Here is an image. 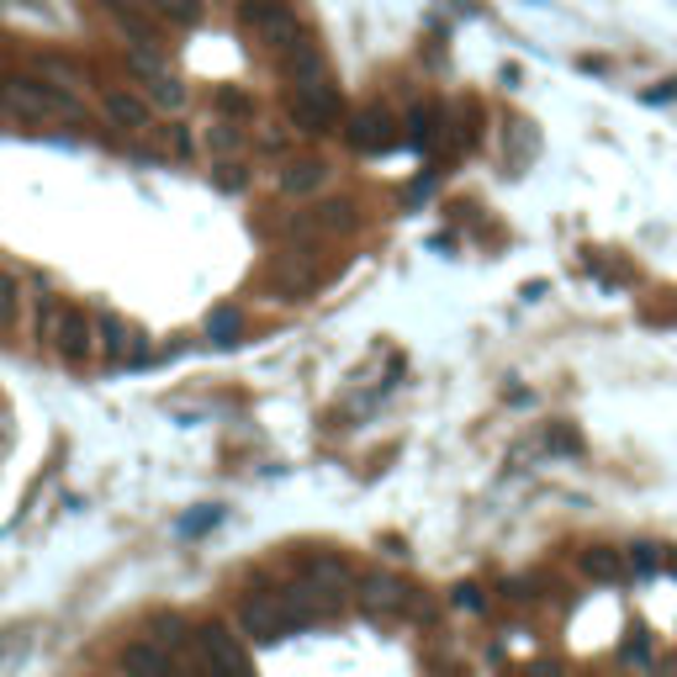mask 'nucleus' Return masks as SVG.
Segmentation results:
<instances>
[{
    "label": "nucleus",
    "instance_id": "obj_1",
    "mask_svg": "<svg viewBox=\"0 0 677 677\" xmlns=\"http://www.w3.org/2000/svg\"><path fill=\"white\" fill-rule=\"evenodd\" d=\"M0 106L11 112V117H22V122H59V117H70V122H85L80 112V101L64 90V85H48V80H5L0 85Z\"/></svg>",
    "mask_w": 677,
    "mask_h": 677
},
{
    "label": "nucleus",
    "instance_id": "obj_2",
    "mask_svg": "<svg viewBox=\"0 0 677 677\" xmlns=\"http://www.w3.org/2000/svg\"><path fill=\"white\" fill-rule=\"evenodd\" d=\"M339 117H344V101H339V85L328 80V75L291 90V122H297V133H308V138L334 133V122Z\"/></svg>",
    "mask_w": 677,
    "mask_h": 677
},
{
    "label": "nucleus",
    "instance_id": "obj_3",
    "mask_svg": "<svg viewBox=\"0 0 677 677\" xmlns=\"http://www.w3.org/2000/svg\"><path fill=\"white\" fill-rule=\"evenodd\" d=\"M201 651H206L212 677H254V662H249V651L234 640L228 625H206V630H201Z\"/></svg>",
    "mask_w": 677,
    "mask_h": 677
},
{
    "label": "nucleus",
    "instance_id": "obj_4",
    "mask_svg": "<svg viewBox=\"0 0 677 677\" xmlns=\"http://www.w3.org/2000/svg\"><path fill=\"white\" fill-rule=\"evenodd\" d=\"M350 143H355L360 154H381V149H392L398 143V117L387 112V106H365L350 117Z\"/></svg>",
    "mask_w": 677,
    "mask_h": 677
},
{
    "label": "nucleus",
    "instance_id": "obj_5",
    "mask_svg": "<svg viewBox=\"0 0 677 677\" xmlns=\"http://www.w3.org/2000/svg\"><path fill=\"white\" fill-rule=\"evenodd\" d=\"M239 630L254 645H276L280 636H286V625H280V609H276V598H260V593H249L239 603Z\"/></svg>",
    "mask_w": 677,
    "mask_h": 677
},
{
    "label": "nucleus",
    "instance_id": "obj_6",
    "mask_svg": "<svg viewBox=\"0 0 677 677\" xmlns=\"http://www.w3.org/2000/svg\"><path fill=\"white\" fill-rule=\"evenodd\" d=\"M408 588H402L398 577H387V572H376V577H365L360 582V609L371 614V619H387V614H402L408 609Z\"/></svg>",
    "mask_w": 677,
    "mask_h": 677
},
{
    "label": "nucleus",
    "instance_id": "obj_7",
    "mask_svg": "<svg viewBox=\"0 0 677 677\" xmlns=\"http://www.w3.org/2000/svg\"><path fill=\"white\" fill-rule=\"evenodd\" d=\"M101 112H106V122H117L127 133H149L154 127V106L143 96H133V90H101Z\"/></svg>",
    "mask_w": 677,
    "mask_h": 677
},
{
    "label": "nucleus",
    "instance_id": "obj_8",
    "mask_svg": "<svg viewBox=\"0 0 677 677\" xmlns=\"http://www.w3.org/2000/svg\"><path fill=\"white\" fill-rule=\"evenodd\" d=\"M53 344H59V355L70 360V365H80L85 355H90V318H85L80 308H64L59 318H53Z\"/></svg>",
    "mask_w": 677,
    "mask_h": 677
},
{
    "label": "nucleus",
    "instance_id": "obj_9",
    "mask_svg": "<svg viewBox=\"0 0 677 677\" xmlns=\"http://www.w3.org/2000/svg\"><path fill=\"white\" fill-rule=\"evenodd\" d=\"M122 673L127 677H170L175 673V662H170V651H164L160 640H133V645H122Z\"/></svg>",
    "mask_w": 677,
    "mask_h": 677
},
{
    "label": "nucleus",
    "instance_id": "obj_10",
    "mask_svg": "<svg viewBox=\"0 0 677 677\" xmlns=\"http://www.w3.org/2000/svg\"><path fill=\"white\" fill-rule=\"evenodd\" d=\"M328 160H291L286 170L276 175V186L286 191V197H318L323 186H328Z\"/></svg>",
    "mask_w": 677,
    "mask_h": 677
},
{
    "label": "nucleus",
    "instance_id": "obj_11",
    "mask_svg": "<svg viewBox=\"0 0 677 677\" xmlns=\"http://www.w3.org/2000/svg\"><path fill=\"white\" fill-rule=\"evenodd\" d=\"M271 286H276L280 297L302 302V297L318 286V265H313V260H280L276 271H271Z\"/></svg>",
    "mask_w": 677,
    "mask_h": 677
},
{
    "label": "nucleus",
    "instance_id": "obj_12",
    "mask_svg": "<svg viewBox=\"0 0 677 677\" xmlns=\"http://www.w3.org/2000/svg\"><path fill=\"white\" fill-rule=\"evenodd\" d=\"M308 577H313V588H323V593H334V598H344L355 588L350 566L339 556H308Z\"/></svg>",
    "mask_w": 677,
    "mask_h": 677
},
{
    "label": "nucleus",
    "instance_id": "obj_13",
    "mask_svg": "<svg viewBox=\"0 0 677 677\" xmlns=\"http://www.w3.org/2000/svg\"><path fill=\"white\" fill-rule=\"evenodd\" d=\"M143 101H149V106H160V112H180V106L191 101V90L180 85V75H170V70H164V75H154V80H143Z\"/></svg>",
    "mask_w": 677,
    "mask_h": 677
},
{
    "label": "nucleus",
    "instance_id": "obj_14",
    "mask_svg": "<svg viewBox=\"0 0 677 677\" xmlns=\"http://www.w3.org/2000/svg\"><path fill=\"white\" fill-rule=\"evenodd\" d=\"M577 566H582V577H593V582H619V577H625V561H619V551H609V546H588V551L577 556Z\"/></svg>",
    "mask_w": 677,
    "mask_h": 677
},
{
    "label": "nucleus",
    "instance_id": "obj_15",
    "mask_svg": "<svg viewBox=\"0 0 677 677\" xmlns=\"http://www.w3.org/2000/svg\"><path fill=\"white\" fill-rule=\"evenodd\" d=\"M90 334H96V344L106 350V360H127V339H133V334H127V323H122L117 313H101V318L90 323Z\"/></svg>",
    "mask_w": 677,
    "mask_h": 677
},
{
    "label": "nucleus",
    "instance_id": "obj_16",
    "mask_svg": "<svg viewBox=\"0 0 677 677\" xmlns=\"http://www.w3.org/2000/svg\"><path fill=\"white\" fill-rule=\"evenodd\" d=\"M239 334H243L239 308H212V318H206V339H212V344H234Z\"/></svg>",
    "mask_w": 677,
    "mask_h": 677
},
{
    "label": "nucleus",
    "instance_id": "obj_17",
    "mask_svg": "<svg viewBox=\"0 0 677 677\" xmlns=\"http://www.w3.org/2000/svg\"><path fill=\"white\" fill-rule=\"evenodd\" d=\"M22 318V280L0 271V328H16Z\"/></svg>",
    "mask_w": 677,
    "mask_h": 677
},
{
    "label": "nucleus",
    "instance_id": "obj_18",
    "mask_svg": "<svg viewBox=\"0 0 677 677\" xmlns=\"http://www.w3.org/2000/svg\"><path fill=\"white\" fill-rule=\"evenodd\" d=\"M149 11H160L170 22H180V27H191L201 16V0H149Z\"/></svg>",
    "mask_w": 677,
    "mask_h": 677
},
{
    "label": "nucleus",
    "instance_id": "obj_19",
    "mask_svg": "<svg viewBox=\"0 0 677 677\" xmlns=\"http://www.w3.org/2000/svg\"><path fill=\"white\" fill-rule=\"evenodd\" d=\"M206 143H212L217 154H234L243 143V127L239 122H212V127H206Z\"/></svg>",
    "mask_w": 677,
    "mask_h": 677
},
{
    "label": "nucleus",
    "instance_id": "obj_20",
    "mask_svg": "<svg viewBox=\"0 0 677 677\" xmlns=\"http://www.w3.org/2000/svg\"><path fill=\"white\" fill-rule=\"evenodd\" d=\"M435 138V106H413V117H408V143H429Z\"/></svg>",
    "mask_w": 677,
    "mask_h": 677
},
{
    "label": "nucleus",
    "instance_id": "obj_21",
    "mask_svg": "<svg viewBox=\"0 0 677 677\" xmlns=\"http://www.w3.org/2000/svg\"><path fill=\"white\" fill-rule=\"evenodd\" d=\"M186 636H191V630H186V619H175V614H154V640H160L164 651H170V645H180Z\"/></svg>",
    "mask_w": 677,
    "mask_h": 677
},
{
    "label": "nucleus",
    "instance_id": "obj_22",
    "mask_svg": "<svg viewBox=\"0 0 677 677\" xmlns=\"http://www.w3.org/2000/svg\"><path fill=\"white\" fill-rule=\"evenodd\" d=\"M217 186H223V191H243V186H249V175H243L239 164H217Z\"/></svg>",
    "mask_w": 677,
    "mask_h": 677
},
{
    "label": "nucleus",
    "instance_id": "obj_23",
    "mask_svg": "<svg viewBox=\"0 0 677 677\" xmlns=\"http://www.w3.org/2000/svg\"><path fill=\"white\" fill-rule=\"evenodd\" d=\"M636 572H640V577L662 572V551H656V546H636Z\"/></svg>",
    "mask_w": 677,
    "mask_h": 677
},
{
    "label": "nucleus",
    "instance_id": "obj_24",
    "mask_svg": "<svg viewBox=\"0 0 677 677\" xmlns=\"http://www.w3.org/2000/svg\"><path fill=\"white\" fill-rule=\"evenodd\" d=\"M164 138H170V149H175V154H180V160H186V154H191V149H197V138H191V133H186V127H170V133H164Z\"/></svg>",
    "mask_w": 677,
    "mask_h": 677
},
{
    "label": "nucleus",
    "instance_id": "obj_25",
    "mask_svg": "<svg viewBox=\"0 0 677 677\" xmlns=\"http://www.w3.org/2000/svg\"><path fill=\"white\" fill-rule=\"evenodd\" d=\"M625 656H630L636 667H651V645H645V636L630 640V645H625Z\"/></svg>",
    "mask_w": 677,
    "mask_h": 677
},
{
    "label": "nucleus",
    "instance_id": "obj_26",
    "mask_svg": "<svg viewBox=\"0 0 677 677\" xmlns=\"http://www.w3.org/2000/svg\"><path fill=\"white\" fill-rule=\"evenodd\" d=\"M217 106H223V112H239V117H249V96H234V90H223V96H217Z\"/></svg>",
    "mask_w": 677,
    "mask_h": 677
},
{
    "label": "nucleus",
    "instance_id": "obj_27",
    "mask_svg": "<svg viewBox=\"0 0 677 677\" xmlns=\"http://www.w3.org/2000/svg\"><path fill=\"white\" fill-rule=\"evenodd\" d=\"M524 677H561L556 662H535V667H524Z\"/></svg>",
    "mask_w": 677,
    "mask_h": 677
},
{
    "label": "nucleus",
    "instance_id": "obj_28",
    "mask_svg": "<svg viewBox=\"0 0 677 677\" xmlns=\"http://www.w3.org/2000/svg\"><path fill=\"white\" fill-rule=\"evenodd\" d=\"M651 677H677V656H662V662H651Z\"/></svg>",
    "mask_w": 677,
    "mask_h": 677
},
{
    "label": "nucleus",
    "instance_id": "obj_29",
    "mask_svg": "<svg viewBox=\"0 0 677 677\" xmlns=\"http://www.w3.org/2000/svg\"><path fill=\"white\" fill-rule=\"evenodd\" d=\"M223 5H234V0H223Z\"/></svg>",
    "mask_w": 677,
    "mask_h": 677
}]
</instances>
